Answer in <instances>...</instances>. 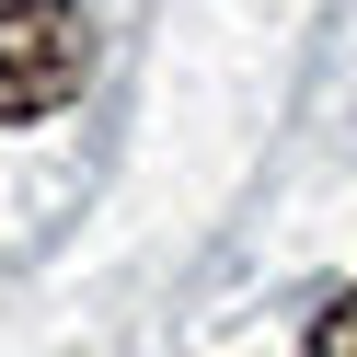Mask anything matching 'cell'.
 I'll list each match as a JSON object with an SVG mask.
<instances>
[{"instance_id": "6da1fadb", "label": "cell", "mask_w": 357, "mask_h": 357, "mask_svg": "<svg viewBox=\"0 0 357 357\" xmlns=\"http://www.w3.org/2000/svg\"><path fill=\"white\" fill-rule=\"evenodd\" d=\"M93 81V12L81 0H0V127H35Z\"/></svg>"}, {"instance_id": "7a4b0ae2", "label": "cell", "mask_w": 357, "mask_h": 357, "mask_svg": "<svg viewBox=\"0 0 357 357\" xmlns=\"http://www.w3.org/2000/svg\"><path fill=\"white\" fill-rule=\"evenodd\" d=\"M311 357H357V288H346V300H323V323H311Z\"/></svg>"}]
</instances>
